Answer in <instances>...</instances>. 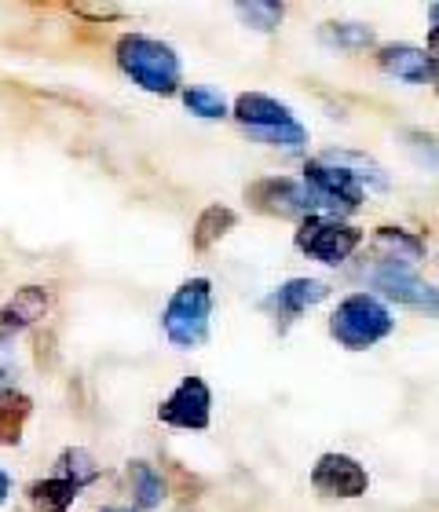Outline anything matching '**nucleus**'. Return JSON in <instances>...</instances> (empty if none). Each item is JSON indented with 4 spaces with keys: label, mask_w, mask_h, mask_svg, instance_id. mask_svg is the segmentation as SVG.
Returning a JSON list of instances; mask_svg holds the SVG:
<instances>
[{
    "label": "nucleus",
    "mask_w": 439,
    "mask_h": 512,
    "mask_svg": "<svg viewBox=\"0 0 439 512\" xmlns=\"http://www.w3.org/2000/svg\"><path fill=\"white\" fill-rule=\"evenodd\" d=\"M114 52H118V66L143 92H154V96L180 92V81H183L180 55L172 52L169 44L143 37V33H125Z\"/></svg>",
    "instance_id": "obj_1"
},
{
    "label": "nucleus",
    "mask_w": 439,
    "mask_h": 512,
    "mask_svg": "<svg viewBox=\"0 0 439 512\" xmlns=\"http://www.w3.org/2000/svg\"><path fill=\"white\" fill-rule=\"evenodd\" d=\"M209 315H213V282L209 278H191L169 297L161 311V326L176 348L191 352L209 341Z\"/></svg>",
    "instance_id": "obj_2"
},
{
    "label": "nucleus",
    "mask_w": 439,
    "mask_h": 512,
    "mask_svg": "<svg viewBox=\"0 0 439 512\" xmlns=\"http://www.w3.org/2000/svg\"><path fill=\"white\" fill-rule=\"evenodd\" d=\"M235 121L264 147L297 150L308 143V128L293 118V110L264 92H242L235 99Z\"/></svg>",
    "instance_id": "obj_3"
},
{
    "label": "nucleus",
    "mask_w": 439,
    "mask_h": 512,
    "mask_svg": "<svg viewBox=\"0 0 439 512\" xmlns=\"http://www.w3.org/2000/svg\"><path fill=\"white\" fill-rule=\"evenodd\" d=\"M392 330H396V319L374 293H352L330 315V337L348 352H366L377 341H385Z\"/></svg>",
    "instance_id": "obj_4"
},
{
    "label": "nucleus",
    "mask_w": 439,
    "mask_h": 512,
    "mask_svg": "<svg viewBox=\"0 0 439 512\" xmlns=\"http://www.w3.org/2000/svg\"><path fill=\"white\" fill-rule=\"evenodd\" d=\"M297 249L300 253H308L311 260H319V264H344L348 256L355 253V249L363 246V231L355 224H344V220H337V216H304L297 227Z\"/></svg>",
    "instance_id": "obj_5"
},
{
    "label": "nucleus",
    "mask_w": 439,
    "mask_h": 512,
    "mask_svg": "<svg viewBox=\"0 0 439 512\" xmlns=\"http://www.w3.org/2000/svg\"><path fill=\"white\" fill-rule=\"evenodd\" d=\"M304 187H308L311 205H315V209L355 213V209L363 205V183L355 180L341 161H333L330 154L311 158L308 165H304Z\"/></svg>",
    "instance_id": "obj_6"
},
{
    "label": "nucleus",
    "mask_w": 439,
    "mask_h": 512,
    "mask_svg": "<svg viewBox=\"0 0 439 512\" xmlns=\"http://www.w3.org/2000/svg\"><path fill=\"white\" fill-rule=\"evenodd\" d=\"M246 202L264 216H279V220H304V216H315V205H311L308 187L290 176H268V180H257L246 187Z\"/></svg>",
    "instance_id": "obj_7"
},
{
    "label": "nucleus",
    "mask_w": 439,
    "mask_h": 512,
    "mask_svg": "<svg viewBox=\"0 0 439 512\" xmlns=\"http://www.w3.org/2000/svg\"><path fill=\"white\" fill-rule=\"evenodd\" d=\"M158 417L172 428H187V432H205L213 421V392L202 377H183L169 392V399L158 406Z\"/></svg>",
    "instance_id": "obj_8"
},
{
    "label": "nucleus",
    "mask_w": 439,
    "mask_h": 512,
    "mask_svg": "<svg viewBox=\"0 0 439 512\" xmlns=\"http://www.w3.org/2000/svg\"><path fill=\"white\" fill-rule=\"evenodd\" d=\"M311 487L322 498H363L366 487H370V476L355 458L330 450L311 465Z\"/></svg>",
    "instance_id": "obj_9"
},
{
    "label": "nucleus",
    "mask_w": 439,
    "mask_h": 512,
    "mask_svg": "<svg viewBox=\"0 0 439 512\" xmlns=\"http://www.w3.org/2000/svg\"><path fill=\"white\" fill-rule=\"evenodd\" d=\"M370 282H374V289H381L388 300H396V304L439 315V289H432L429 282H421L410 267L377 264L374 271H370Z\"/></svg>",
    "instance_id": "obj_10"
},
{
    "label": "nucleus",
    "mask_w": 439,
    "mask_h": 512,
    "mask_svg": "<svg viewBox=\"0 0 439 512\" xmlns=\"http://www.w3.org/2000/svg\"><path fill=\"white\" fill-rule=\"evenodd\" d=\"M326 297H330V286L319 282V278H290V282H282L271 297H264V308L279 319V330H286L297 315H304L308 308L322 304Z\"/></svg>",
    "instance_id": "obj_11"
},
{
    "label": "nucleus",
    "mask_w": 439,
    "mask_h": 512,
    "mask_svg": "<svg viewBox=\"0 0 439 512\" xmlns=\"http://www.w3.org/2000/svg\"><path fill=\"white\" fill-rule=\"evenodd\" d=\"M377 66H381L388 77L407 81V85H429L439 74L436 59H432L425 48H414V44H381V48H377Z\"/></svg>",
    "instance_id": "obj_12"
},
{
    "label": "nucleus",
    "mask_w": 439,
    "mask_h": 512,
    "mask_svg": "<svg viewBox=\"0 0 439 512\" xmlns=\"http://www.w3.org/2000/svg\"><path fill=\"white\" fill-rule=\"evenodd\" d=\"M48 315V293L41 286H22L15 289V297L0 308V348L8 344V337H15L19 330L41 322Z\"/></svg>",
    "instance_id": "obj_13"
},
{
    "label": "nucleus",
    "mask_w": 439,
    "mask_h": 512,
    "mask_svg": "<svg viewBox=\"0 0 439 512\" xmlns=\"http://www.w3.org/2000/svg\"><path fill=\"white\" fill-rule=\"evenodd\" d=\"M374 249L377 260L392 267H410L425 256V242L414 231H407V227H377Z\"/></svg>",
    "instance_id": "obj_14"
},
{
    "label": "nucleus",
    "mask_w": 439,
    "mask_h": 512,
    "mask_svg": "<svg viewBox=\"0 0 439 512\" xmlns=\"http://www.w3.org/2000/svg\"><path fill=\"white\" fill-rule=\"evenodd\" d=\"M235 224H238L235 209H227V205H205L202 213H198V220H194L191 246L198 249V253H205V249H213L227 231H235Z\"/></svg>",
    "instance_id": "obj_15"
},
{
    "label": "nucleus",
    "mask_w": 439,
    "mask_h": 512,
    "mask_svg": "<svg viewBox=\"0 0 439 512\" xmlns=\"http://www.w3.org/2000/svg\"><path fill=\"white\" fill-rule=\"evenodd\" d=\"M129 487H132V498H136V509L150 512L158 509L161 498H165V476H161L154 465L147 461H129Z\"/></svg>",
    "instance_id": "obj_16"
},
{
    "label": "nucleus",
    "mask_w": 439,
    "mask_h": 512,
    "mask_svg": "<svg viewBox=\"0 0 439 512\" xmlns=\"http://www.w3.org/2000/svg\"><path fill=\"white\" fill-rule=\"evenodd\" d=\"M319 41L330 44V48H341V52H363V48H374L377 37L363 22H322Z\"/></svg>",
    "instance_id": "obj_17"
},
{
    "label": "nucleus",
    "mask_w": 439,
    "mask_h": 512,
    "mask_svg": "<svg viewBox=\"0 0 439 512\" xmlns=\"http://www.w3.org/2000/svg\"><path fill=\"white\" fill-rule=\"evenodd\" d=\"M77 483L63 480V476H52V480H37L30 487V502L37 505V512H66L77 498Z\"/></svg>",
    "instance_id": "obj_18"
},
{
    "label": "nucleus",
    "mask_w": 439,
    "mask_h": 512,
    "mask_svg": "<svg viewBox=\"0 0 439 512\" xmlns=\"http://www.w3.org/2000/svg\"><path fill=\"white\" fill-rule=\"evenodd\" d=\"M30 410H33V403L26 395L8 392L0 399V443H4V447H15L22 439V425H26Z\"/></svg>",
    "instance_id": "obj_19"
},
{
    "label": "nucleus",
    "mask_w": 439,
    "mask_h": 512,
    "mask_svg": "<svg viewBox=\"0 0 439 512\" xmlns=\"http://www.w3.org/2000/svg\"><path fill=\"white\" fill-rule=\"evenodd\" d=\"M59 476L77 483V487H88L92 480H99V465L85 447H70V450H63V458H59Z\"/></svg>",
    "instance_id": "obj_20"
},
{
    "label": "nucleus",
    "mask_w": 439,
    "mask_h": 512,
    "mask_svg": "<svg viewBox=\"0 0 439 512\" xmlns=\"http://www.w3.org/2000/svg\"><path fill=\"white\" fill-rule=\"evenodd\" d=\"M238 19L246 22L249 30H257V33H271V30H279V22H282V4H275V0H249V4H238Z\"/></svg>",
    "instance_id": "obj_21"
},
{
    "label": "nucleus",
    "mask_w": 439,
    "mask_h": 512,
    "mask_svg": "<svg viewBox=\"0 0 439 512\" xmlns=\"http://www.w3.org/2000/svg\"><path fill=\"white\" fill-rule=\"evenodd\" d=\"M183 107L198 114L205 121H216V118H227V103L224 96L216 92V88H205V85H191L183 88Z\"/></svg>",
    "instance_id": "obj_22"
},
{
    "label": "nucleus",
    "mask_w": 439,
    "mask_h": 512,
    "mask_svg": "<svg viewBox=\"0 0 439 512\" xmlns=\"http://www.w3.org/2000/svg\"><path fill=\"white\" fill-rule=\"evenodd\" d=\"M165 465H169V476H172V483H165V491L176 494V498H198L202 480H198V476H187L176 461H165Z\"/></svg>",
    "instance_id": "obj_23"
},
{
    "label": "nucleus",
    "mask_w": 439,
    "mask_h": 512,
    "mask_svg": "<svg viewBox=\"0 0 439 512\" xmlns=\"http://www.w3.org/2000/svg\"><path fill=\"white\" fill-rule=\"evenodd\" d=\"M70 11L92 22H107V19H121V15H125L121 4H70Z\"/></svg>",
    "instance_id": "obj_24"
},
{
    "label": "nucleus",
    "mask_w": 439,
    "mask_h": 512,
    "mask_svg": "<svg viewBox=\"0 0 439 512\" xmlns=\"http://www.w3.org/2000/svg\"><path fill=\"white\" fill-rule=\"evenodd\" d=\"M425 52L439 63V4H429V41H425Z\"/></svg>",
    "instance_id": "obj_25"
},
{
    "label": "nucleus",
    "mask_w": 439,
    "mask_h": 512,
    "mask_svg": "<svg viewBox=\"0 0 439 512\" xmlns=\"http://www.w3.org/2000/svg\"><path fill=\"white\" fill-rule=\"evenodd\" d=\"M8 491H11V483H8V472L0 469V502H4V498H8Z\"/></svg>",
    "instance_id": "obj_26"
},
{
    "label": "nucleus",
    "mask_w": 439,
    "mask_h": 512,
    "mask_svg": "<svg viewBox=\"0 0 439 512\" xmlns=\"http://www.w3.org/2000/svg\"><path fill=\"white\" fill-rule=\"evenodd\" d=\"M107 512H129V509H107Z\"/></svg>",
    "instance_id": "obj_27"
},
{
    "label": "nucleus",
    "mask_w": 439,
    "mask_h": 512,
    "mask_svg": "<svg viewBox=\"0 0 439 512\" xmlns=\"http://www.w3.org/2000/svg\"><path fill=\"white\" fill-rule=\"evenodd\" d=\"M436 96H439V74H436Z\"/></svg>",
    "instance_id": "obj_28"
}]
</instances>
